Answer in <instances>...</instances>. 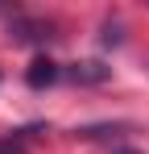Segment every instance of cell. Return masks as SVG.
<instances>
[{"label":"cell","instance_id":"obj_2","mask_svg":"<svg viewBox=\"0 0 149 154\" xmlns=\"http://www.w3.org/2000/svg\"><path fill=\"white\" fill-rule=\"evenodd\" d=\"M8 38H13V42H46L50 25L46 21H33V17H13V21H8Z\"/></svg>","mask_w":149,"mask_h":154},{"label":"cell","instance_id":"obj_1","mask_svg":"<svg viewBox=\"0 0 149 154\" xmlns=\"http://www.w3.org/2000/svg\"><path fill=\"white\" fill-rule=\"evenodd\" d=\"M62 79H71V83H108L112 79V67H104L99 58H87V63L62 67Z\"/></svg>","mask_w":149,"mask_h":154},{"label":"cell","instance_id":"obj_3","mask_svg":"<svg viewBox=\"0 0 149 154\" xmlns=\"http://www.w3.org/2000/svg\"><path fill=\"white\" fill-rule=\"evenodd\" d=\"M58 79H62V67H58L54 58H33L29 71H25V83H29V88H50V83H58Z\"/></svg>","mask_w":149,"mask_h":154},{"label":"cell","instance_id":"obj_4","mask_svg":"<svg viewBox=\"0 0 149 154\" xmlns=\"http://www.w3.org/2000/svg\"><path fill=\"white\" fill-rule=\"evenodd\" d=\"M0 154H25V146L17 137H4V142H0Z\"/></svg>","mask_w":149,"mask_h":154},{"label":"cell","instance_id":"obj_5","mask_svg":"<svg viewBox=\"0 0 149 154\" xmlns=\"http://www.w3.org/2000/svg\"><path fill=\"white\" fill-rule=\"evenodd\" d=\"M112 154H141V150H133V146H116Z\"/></svg>","mask_w":149,"mask_h":154}]
</instances>
